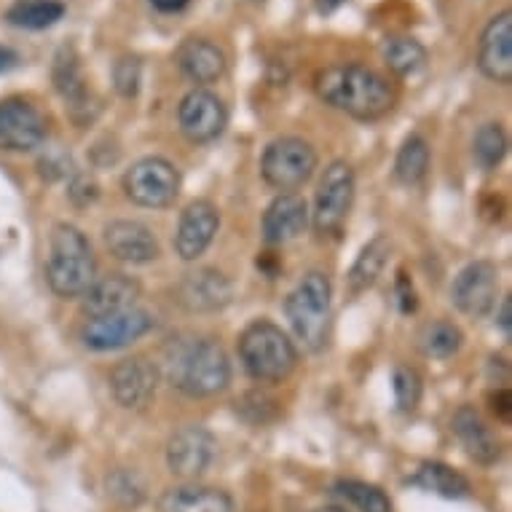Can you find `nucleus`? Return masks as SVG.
<instances>
[{
  "instance_id": "20",
  "label": "nucleus",
  "mask_w": 512,
  "mask_h": 512,
  "mask_svg": "<svg viewBox=\"0 0 512 512\" xmlns=\"http://www.w3.org/2000/svg\"><path fill=\"white\" fill-rule=\"evenodd\" d=\"M175 62L191 84L207 86L226 76L228 59L218 43L207 38H185L175 51Z\"/></svg>"
},
{
  "instance_id": "15",
  "label": "nucleus",
  "mask_w": 512,
  "mask_h": 512,
  "mask_svg": "<svg viewBox=\"0 0 512 512\" xmlns=\"http://www.w3.org/2000/svg\"><path fill=\"white\" fill-rule=\"evenodd\" d=\"M478 70L499 86L512 84V11L504 9L488 19L480 33Z\"/></svg>"
},
{
  "instance_id": "43",
  "label": "nucleus",
  "mask_w": 512,
  "mask_h": 512,
  "mask_svg": "<svg viewBox=\"0 0 512 512\" xmlns=\"http://www.w3.org/2000/svg\"><path fill=\"white\" fill-rule=\"evenodd\" d=\"M252 3H261V0H252Z\"/></svg>"
},
{
  "instance_id": "31",
  "label": "nucleus",
  "mask_w": 512,
  "mask_h": 512,
  "mask_svg": "<svg viewBox=\"0 0 512 512\" xmlns=\"http://www.w3.org/2000/svg\"><path fill=\"white\" fill-rule=\"evenodd\" d=\"M507 135H504L502 124L496 121H488L475 132V140H472V156L483 169H496L507 156Z\"/></svg>"
},
{
  "instance_id": "39",
  "label": "nucleus",
  "mask_w": 512,
  "mask_h": 512,
  "mask_svg": "<svg viewBox=\"0 0 512 512\" xmlns=\"http://www.w3.org/2000/svg\"><path fill=\"white\" fill-rule=\"evenodd\" d=\"M19 65V54L11 46H0V73H9Z\"/></svg>"
},
{
  "instance_id": "28",
  "label": "nucleus",
  "mask_w": 512,
  "mask_h": 512,
  "mask_svg": "<svg viewBox=\"0 0 512 512\" xmlns=\"http://www.w3.org/2000/svg\"><path fill=\"white\" fill-rule=\"evenodd\" d=\"M381 57H384V65L400 78L413 76V73H419L427 65V49H424V43H419L411 35L387 38L384 46H381Z\"/></svg>"
},
{
  "instance_id": "25",
  "label": "nucleus",
  "mask_w": 512,
  "mask_h": 512,
  "mask_svg": "<svg viewBox=\"0 0 512 512\" xmlns=\"http://www.w3.org/2000/svg\"><path fill=\"white\" fill-rule=\"evenodd\" d=\"M389 250H392V242H389L387 234H376L357 255L349 277H346V287H349V295L365 293L368 287L376 285V279L381 277V271L389 261Z\"/></svg>"
},
{
  "instance_id": "33",
  "label": "nucleus",
  "mask_w": 512,
  "mask_h": 512,
  "mask_svg": "<svg viewBox=\"0 0 512 512\" xmlns=\"http://www.w3.org/2000/svg\"><path fill=\"white\" fill-rule=\"evenodd\" d=\"M140 84H143V62L132 54H124V57L116 59L113 65V86L116 92L126 100H132L140 94Z\"/></svg>"
},
{
  "instance_id": "16",
  "label": "nucleus",
  "mask_w": 512,
  "mask_h": 512,
  "mask_svg": "<svg viewBox=\"0 0 512 512\" xmlns=\"http://www.w3.org/2000/svg\"><path fill=\"white\" fill-rule=\"evenodd\" d=\"M220 228V210L207 199H196L183 210L175 231V252L180 261L191 263L202 258L207 247L215 242Z\"/></svg>"
},
{
  "instance_id": "8",
  "label": "nucleus",
  "mask_w": 512,
  "mask_h": 512,
  "mask_svg": "<svg viewBox=\"0 0 512 512\" xmlns=\"http://www.w3.org/2000/svg\"><path fill=\"white\" fill-rule=\"evenodd\" d=\"M180 172L172 161L161 156H148V159L135 161L124 172V194L129 202L145 210H164L175 202L180 194Z\"/></svg>"
},
{
  "instance_id": "13",
  "label": "nucleus",
  "mask_w": 512,
  "mask_h": 512,
  "mask_svg": "<svg viewBox=\"0 0 512 512\" xmlns=\"http://www.w3.org/2000/svg\"><path fill=\"white\" fill-rule=\"evenodd\" d=\"M46 118L22 97L0 100V145L9 151H35L46 143Z\"/></svg>"
},
{
  "instance_id": "9",
  "label": "nucleus",
  "mask_w": 512,
  "mask_h": 512,
  "mask_svg": "<svg viewBox=\"0 0 512 512\" xmlns=\"http://www.w3.org/2000/svg\"><path fill=\"white\" fill-rule=\"evenodd\" d=\"M153 328H156V317L151 311L129 306V309L113 311V314L86 319V325L81 328V341L94 352H116V349L132 346L135 341L148 336Z\"/></svg>"
},
{
  "instance_id": "30",
  "label": "nucleus",
  "mask_w": 512,
  "mask_h": 512,
  "mask_svg": "<svg viewBox=\"0 0 512 512\" xmlns=\"http://www.w3.org/2000/svg\"><path fill=\"white\" fill-rule=\"evenodd\" d=\"M419 341L427 357L448 360V357H454V354L462 349L464 333L459 330V325H454V322L437 319V322H429L427 328L421 330Z\"/></svg>"
},
{
  "instance_id": "7",
  "label": "nucleus",
  "mask_w": 512,
  "mask_h": 512,
  "mask_svg": "<svg viewBox=\"0 0 512 512\" xmlns=\"http://www.w3.org/2000/svg\"><path fill=\"white\" fill-rule=\"evenodd\" d=\"M317 151L301 137H279L263 151L261 175L279 194H295L317 169Z\"/></svg>"
},
{
  "instance_id": "27",
  "label": "nucleus",
  "mask_w": 512,
  "mask_h": 512,
  "mask_svg": "<svg viewBox=\"0 0 512 512\" xmlns=\"http://www.w3.org/2000/svg\"><path fill=\"white\" fill-rule=\"evenodd\" d=\"M68 6L62 0H14L6 11V22L19 30H46L65 17Z\"/></svg>"
},
{
  "instance_id": "3",
  "label": "nucleus",
  "mask_w": 512,
  "mask_h": 512,
  "mask_svg": "<svg viewBox=\"0 0 512 512\" xmlns=\"http://www.w3.org/2000/svg\"><path fill=\"white\" fill-rule=\"evenodd\" d=\"M97 279V261L84 231L70 223H57L51 234L46 282L59 298H81Z\"/></svg>"
},
{
  "instance_id": "11",
  "label": "nucleus",
  "mask_w": 512,
  "mask_h": 512,
  "mask_svg": "<svg viewBox=\"0 0 512 512\" xmlns=\"http://www.w3.org/2000/svg\"><path fill=\"white\" fill-rule=\"evenodd\" d=\"M218 454V440L202 424H185L169 437L167 467L172 475L183 480H196L207 472Z\"/></svg>"
},
{
  "instance_id": "42",
  "label": "nucleus",
  "mask_w": 512,
  "mask_h": 512,
  "mask_svg": "<svg viewBox=\"0 0 512 512\" xmlns=\"http://www.w3.org/2000/svg\"><path fill=\"white\" fill-rule=\"evenodd\" d=\"M314 512H349L346 507H336V504H330V507H319V510Z\"/></svg>"
},
{
  "instance_id": "34",
  "label": "nucleus",
  "mask_w": 512,
  "mask_h": 512,
  "mask_svg": "<svg viewBox=\"0 0 512 512\" xmlns=\"http://www.w3.org/2000/svg\"><path fill=\"white\" fill-rule=\"evenodd\" d=\"M392 389H395V400L400 411H416L421 400V376L408 365H400L392 373Z\"/></svg>"
},
{
  "instance_id": "38",
  "label": "nucleus",
  "mask_w": 512,
  "mask_h": 512,
  "mask_svg": "<svg viewBox=\"0 0 512 512\" xmlns=\"http://www.w3.org/2000/svg\"><path fill=\"white\" fill-rule=\"evenodd\" d=\"M148 3L161 14H180L191 0H148Z\"/></svg>"
},
{
  "instance_id": "17",
  "label": "nucleus",
  "mask_w": 512,
  "mask_h": 512,
  "mask_svg": "<svg viewBox=\"0 0 512 512\" xmlns=\"http://www.w3.org/2000/svg\"><path fill=\"white\" fill-rule=\"evenodd\" d=\"M102 242L110 250V255L121 263L132 266H145L159 258V239L140 220H110L102 228Z\"/></svg>"
},
{
  "instance_id": "36",
  "label": "nucleus",
  "mask_w": 512,
  "mask_h": 512,
  "mask_svg": "<svg viewBox=\"0 0 512 512\" xmlns=\"http://www.w3.org/2000/svg\"><path fill=\"white\" fill-rule=\"evenodd\" d=\"M97 183H94L92 177L86 175H78L76 180H73V185H70V199L78 204V207H86V204H92L94 199H97Z\"/></svg>"
},
{
  "instance_id": "40",
  "label": "nucleus",
  "mask_w": 512,
  "mask_h": 512,
  "mask_svg": "<svg viewBox=\"0 0 512 512\" xmlns=\"http://www.w3.org/2000/svg\"><path fill=\"white\" fill-rule=\"evenodd\" d=\"M496 325L510 336V330H512V301L510 298H504L502 301V309H499V317H496Z\"/></svg>"
},
{
  "instance_id": "26",
  "label": "nucleus",
  "mask_w": 512,
  "mask_h": 512,
  "mask_svg": "<svg viewBox=\"0 0 512 512\" xmlns=\"http://www.w3.org/2000/svg\"><path fill=\"white\" fill-rule=\"evenodd\" d=\"M411 483L419 486L421 491L443 496V499H467L472 491L470 480L443 462H424L411 478Z\"/></svg>"
},
{
  "instance_id": "2",
  "label": "nucleus",
  "mask_w": 512,
  "mask_h": 512,
  "mask_svg": "<svg viewBox=\"0 0 512 512\" xmlns=\"http://www.w3.org/2000/svg\"><path fill=\"white\" fill-rule=\"evenodd\" d=\"M167 381L188 397H212L231 384V362L212 338H183L167 349Z\"/></svg>"
},
{
  "instance_id": "32",
  "label": "nucleus",
  "mask_w": 512,
  "mask_h": 512,
  "mask_svg": "<svg viewBox=\"0 0 512 512\" xmlns=\"http://www.w3.org/2000/svg\"><path fill=\"white\" fill-rule=\"evenodd\" d=\"M336 491L344 499H349L360 512H395L392 499L381 488L362 483V480H341Z\"/></svg>"
},
{
  "instance_id": "12",
  "label": "nucleus",
  "mask_w": 512,
  "mask_h": 512,
  "mask_svg": "<svg viewBox=\"0 0 512 512\" xmlns=\"http://www.w3.org/2000/svg\"><path fill=\"white\" fill-rule=\"evenodd\" d=\"M496 298H499V271L488 261L464 266L451 285V301L464 317H488L496 309Z\"/></svg>"
},
{
  "instance_id": "21",
  "label": "nucleus",
  "mask_w": 512,
  "mask_h": 512,
  "mask_svg": "<svg viewBox=\"0 0 512 512\" xmlns=\"http://www.w3.org/2000/svg\"><path fill=\"white\" fill-rule=\"evenodd\" d=\"M137 298H140V282L135 277L105 274V277H97L92 285L86 287V293L81 295V309H84L86 317L92 319L137 306Z\"/></svg>"
},
{
  "instance_id": "4",
  "label": "nucleus",
  "mask_w": 512,
  "mask_h": 512,
  "mask_svg": "<svg viewBox=\"0 0 512 512\" xmlns=\"http://www.w3.org/2000/svg\"><path fill=\"white\" fill-rule=\"evenodd\" d=\"M285 314L295 338L309 352H322L330 338L333 285L325 271H306L285 298Z\"/></svg>"
},
{
  "instance_id": "6",
  "label": "nucleus",
  "mask_w": 512,
  "mask_h": 512,
  "mask_svg": "<svg viewBox=\"0 0 512 512\" xmlns=\"http://www.w3.org/2000/svg\"><path fill=\"white\" fill-rule=\"evenodd\" d=\"M354 169L346 161H333L322 172L317 196H314V210H309L314 234L322 239H336L344 231L349 212L354 204Z\"/></svg>"
},
{
  "instance_id": "5",
  "label": "nucleus",
  "mask_w": 512,
  "mask_h": 512,
  "mask_svg": "<svg viewBox=\"0 0 512 512\" xmlns=\"http://www.w3.org/2000/svg\"><path fill=\"white\" fill-rule=\"evenodd\" d=\"M236 349H239V360H242L247 376L261 384L285 381L298 365V349L290 336L269 319L250 322L242 330Z\"/></svg>"
},
{
  "instance_id": "41",
  "label": "nucleus",
  "mask_w": 512,
  "mask_h": 512,
  "mask_svg": "<svg viewBox=\"0 0 512 512\" xmlns=\"http://www.w3.org/2000/svg\"><path fill=\"white\" fill-rule=\"evenodd\" d=\"M344 3L346 0H314V9H317V14H322V17H330V14H336Z\"/></svg>"
},
{
  "instance_id": "35",
  "label": "nucleus",
  "mask_w": 512,
  "mask_h": 512,
  "mask_svg": "<svg viewBox=\"0 0 512 512\" xmlns=\"http://www.w3.org/2000/svg\"><path fill=\"white\" fill-rule=\"evenodd\" d=\"M135 480V472H116L113 480H110V494L116 496L118 502L137 504L143 499V486H137Z\"/></svg>"
},
{
  "instance_id": "19",
  "label": "nucleus",
  "mask_w": 512,
  "mask_h": 512,
  "mask_svg": "<svg viewBox=\"0 0 512 512\" xmlns=\"http://www.w3.org/2000/svg\"><path fill=\"white\" fill-rule=\"evenodd\" d=\"M51 81L54 89L62 100L68 102L70 116L76 118L78 124H84L86 118H92L89 110L92 105V89L86 84L84 68H81V59L73 46H62L54 54V65H51Z\"/></svg>"
},
{
  "instance_id": "24",
  "label": "nucleus",
  "mask_w": 512,
  "mask_h": 512,
  "mask_svg": "<svg viewBox=\"0 0 512 512\" xmlns=\"http://www.w3.org/2000/svg\"><path fill=\"white\" fill-rule=\"evenodd\" d=\"M159 512H234V499L220 488L183 483L161 496Z\"/></svg>"
},
{
  "instance_id": "1",
  "label": "nucleus",
  "mask_w": 512,
  "mask_h": 512,
  "mask_svg": "<svg viewBox=\"0 0 512 512\" xmlns=\"http://www.w3.org/2000/svg\"><path fill=\"white\" fill-rule=\"evenodd\" d=\"M314 92L325 105L365 124L381 121L397 105V89L389 84V78L360 62H338L319 70Z\"/></svg>"
},
{
  "instance_id": "22",
  "label": "nucleus",
  "mask_w": 512,
  "mask_h": 512,
  "mask_svg": "<svg viewBox=\"0 0 512 512\" xmlns=\"http://www.w3.org/2000/svg\"><path fill=\"white\" fill-rule=\"evenodd\" d=\"M309 204L298 194H279L263 212V239L269 244H287L309 228Z\"/></svg>"
},
{
  "instance_id": "14",
  "label": "nucleus",
  "mask_w": 512,
  "mask_h": 512,
  "mask_svg": "<svg viewBox=\"0 0 512 512\" xmlns=\"http://www.w3.org/2000/svg\"><path fill=\"white\" fill-rule=\"evenodd\" d=\"M159 387V368L145 357H126L110 370V392L124 411H143Z\"/></svg>"
},
{
  "instance_id": "23",
  "label": "nucleus",
  "mask_w": 512,
  "mask_h": 512,
  "mask_svg": "<svg viewBox=\"0 0 512 512\" xmlns=\"http://www.w3.org/2000/svg\"><path fill=\"white\" fill-rule=\"evenodd\" d=\"M459 443L464 445V451L470 454V459H475L478 464L488 467V464L499 462L502 456V445L496 440V435L486 427V421L480 419V413L470 405H464L454 413V421H451Z\"/></svg>"
},
{
  "instance_id": "18",
  "label": "nucleus",
  "mask_w": 512,
  "mask_h": 512,
  "mask_svg": "<svg viewBox=\"0 0 512 512\" xmlns=\"http://www.w3.org/2000/svg\"><path fill=\"white\" fill-rule=\"evenodd\" d=\"M234 298L231 279L218 269H196L185 274L177 285V301L194 314H215L223 311Z\"/></svg>"
},
{
  "instance_id": "37",
  "label": "nucleus",
  "mask_w": 512,
  "mask_h": 512,
  "mask_svg": "<svg viewBox=\"0 0 512 512\" xmlns=\"http://www.w3.org/2000/svg\"><path fill=\"white\" fill-rule=\"evenodd\" d=\"M491 400V411L496 413V419L510 421L512 419V395L510 389H496L494 395L488 397Z\"/></svg>"
},
{
  "instance_id": "29",
  "label": "nucleus",
  "mask_w": 512,
  "mask_h": 512,
  "mask_svg": "<svg viewBox=\"0 0 512 512\" xmlns=\"http://www.w3.org/2000/svg\"><path fill=\"white\" fill-rule=\"evenodd\" d=\"M429 143L421 135L405 137L395 161V177L403 185H419L429 172Z\"/></svg>"
},
{
  "instance_id": "10",
  "label": "nucleus",
  "mask_w": 512,
  "mask_h": 512,
  "mask_svg": "<svg viewBox=\"0 0 512 512\" xmlns=\"http://www.w3.org/2000/svg\"><path fill=\"white\" fill-rule=\"evenodd\" d=\"M177 124L191 143L204 145L218 140L228 126V108L218 94L196 86L185 94L177 108Z\"/></svg>"
}]
</instances>
